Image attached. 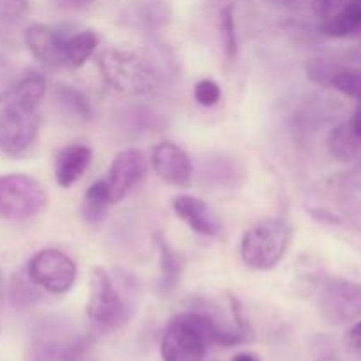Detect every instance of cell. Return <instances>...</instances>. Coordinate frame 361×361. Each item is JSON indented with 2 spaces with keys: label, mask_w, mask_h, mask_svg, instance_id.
Masks as SVG:
<instances>
[{
  "label": "cell",
  "mask_w": 361,
  "mask_h": 361,
  "mask_svg": "<svg viewBox=\"0 0 361 361\" xmlns=\"http://www.w3.org/2000/svg\"><path fill=\"white\" fill-rule=\"evenodd\" d=\"M48 90L46 78L27 74L0 94V152L11 157L25 154L39 134V104Z\"/></svg>",
  "instance_id": "cell-1"
},
{
  "label": "cell",
  "mask_w": 361,
  "mask_h": 361,
  "mask_svg": "<svg viewBox=\"0 0 361 361\" xmlns=\"http://www.w3.org/2000/svg\"><path fill=\"white\" fill-rule=\"evenodd\" d=\"M106 85L122 95H147L161 85V71L145 53L130 48H106L97 56Z\"/></svg>",
  "instance_id": "cell-2"
},
{
  "label": "cell",
  "mask_w": 361,
  "mask_h": 361,
  "mask_svg": "<svg viewBox=\"0 0 361 361\" xmlns=\"http://www.w3.org/2000/svg\"><path fill=\"white\" fill-rule=\"evenodd\" d=\"M291 228L282 219H263L242 236L240 254L243 263L257 271H268L284 259L291 243Z\"/></svg>",
  "instance_id": "cell-3"
},
{
  "label": "cell",
  "mask_w": 361,
  "mask_h": 361,
  "mask_svg": "<svg viewBox=\"0 0 361 361\" xmlns=\"http://www.w3.org/2000/svg\"><path fill=\"white\" fill-rule=\"evenodd\" d=\"M48 204L44 187L25 173L0 175V217L7 221H28L42 214Z\"/></svg>",
  "instance_id": "cell-4"
},
{
  "label": "cell",
  "mask_w": 361,
  "mask_h": 361,
  "mask_svg": "<svg viewBox=\"0 0 361 361\" xmlns=\"http://www.w3.org/2000/svg\"><path fill=\"white\" fill-rule=\"evenodd\" d=\"M133 309L122 298L111 275L102 267H95L90 275L87 316L102 330H118L129 321Z\"/></svg>",
  "instance_id": "cell-5"
},
{
  "label": "cell",
  "mask_w": 361,
  "mask_h": 361,
  "mask_svg": "<svg viewBox=\"0 0 361 361\" xmlns=\"http://www.w3.org/2000/svg\"><path fill=\"white\" fill-rule=\"evenodd\" d=\"M321 316L330 324H345L361 317V284L344 277L321 282L317 293Z\"/></svg>",
  "instance_id": "cell-6"
},
{
  "label": "cell",
  "mask_w": 361,
  "mask_h": 361,
  "mask_svg": "<svg viewBox=\"0 0 361 361\" xmlns=\"http://www.w3.org/2000/svg\"><path fill=\"white\" fill-rule=\"evenodd\" d=\"M76 264L59 249H42L30 257L27 264V277L39 289L63 295L71 291L76 282Z\"/></svg>",
  "instance_id": "cell-7"
},
{
  "label": "cell",
  "mask_w": 361,
  "mask_h": 361,
  "mask_svg": "<svg viewBox=\"0 0 361 361\" xmlns=\"http://www.w3.org/2000/svg\"><path fill=\"white\" fill-rule=\"evenodd\" d=\"M208 342L187 312L176 316L166 328L161 341L164 361H203Z\"/></svg>",
  "instance_id": "cell-8"
},
{
  "label": "cell",
  "mask_w": 361,
  "mask_h": 361,
  "mask_svg": "<svg viewBox=\"0 0 361 361\" xmlns=\"http://www.w3.org/2000/svg\"><path fill=\"white\" fill-rule=\"evenodd\" d=\"M319 30L330 37L361 34V0H314Z\"/></svg>",
  "instance_id": "cell-9"
},
{
  "label": "cell",
  "mask_w": 361,
  "mask_h": 361,
  "mask_svg": "<svg viewBox=\"0 0 361 361\" xmlns=\"http://www.w3.org/2000/svg\"><path fill=\"white\" fill-rule=\"evenodd\" d=\"M147 159L137 148H126L118 152L109 166L108 183L111 203L122 201L147 175Z\"/></svg>",
  "instance_id": "cell-10"
},
{
  "label": "cell",
  "mask_w": 361,
  "mask_h": 361,
  "mask_svg": "<svg viewBox=\"0 0 361 361\" xmlns=\"http://www.w3.org/2000/svg\"><path fill=\"white\" fill-rule=\"evenodd\" d=\"M152 168L162 182L175 187H189L192 182L194 166L190 157L178 145L162 141L152 150Z\"/></svg>",
  "instance_id": "cell-11"
},
{
  "label": "cell",
  "mask_w": 361,
  "mask_h": 361,
  "mask_svg": "<svg viewBox=\"0 0 361 361\" xmlns=\"http://www.w3.org/2000/svg\"><path fill=\"white\" fill-rule=\"evenodd\" d=\"M83 351V337H73L59 326H44L34 342V361H73Z\"/></svg>",
  "instance_id": "cell-12"
},
{
  "label": "cell",
  "mask_w": 361,
  "mask_h": 361,
  "mask_svg": "<svg viewBox=\"0 0 361 361\" xmlns=\"http://www.w3.org/2000/svg\"><path fill=\"white\" fill-rule=\"evenodd\" d=\"M173 210L194 233L201 236H217L221 233V222L207 201L197 196L182 194L173 200Z\"/></svg>",
  "instance_id": "cell-13"
},
{
  "label": "cell",
  "mask_w": 361,
  "mask_h": 361,
  "mask_svg": "<svg viewBox=\"0 0 361 361\" xmlns=\"http://www.w3.org/2000/svg\"><path fill=\"white\" fill-rule=\"evenodd\" d=\"M66 37L46 25H30L25 30V44L28 51L46 66H66Z\"/></svg>",
  "instance_id": "cell-14"
},
{
  "label": "cell",
  "mask_w": 361,
  "mask_h": 361,
  "mask_svg": "<svg viewBox=\"0 0 361 361\" xmlns=\"http://www.w3.org/2000/svg\"><path fill=\"white\" fill-rule=\"evenodd\" d=\"M92 148L87 145H69L63 147L55 157V180L60 187H73L90 166Z\"/></svg>",
  "instance_id": "cell-15"
},
{
  "label": "cell",
  "mask_w": 361,
  "mask_h": 361,
  "mask_svg": "<svg viewBox=\"0 0 361 361\" xmlns=\"http://www.w3.org/2000/svg\"><path fill=\"white\" fill-rule=\"evenodd\" d=\"M53 102L66 120H73L76 123H88L94 118L92 106L83 92L69 87V85H55Z\"/></svg>",
  "instance_id": "cell-16"
},
{
  "label": "cell",
  "mask_w": 361,
  "mask_h": 361,
  "mask_svg": "<svg viewBox=\"0 0 361 361\" xmlns=\"http://www.w3.org/2000/svg\"><path fill=\"white\" fill-rule=\"evenodd\" d=\"M109 204L113 203L109 197L108 183L106 180H99V182L92 183L85 192L83 201H81V215L90 224H99L108 215Z\"/></svg>",
  "instance_id": "cell-17"
},
{
  "label": "cell",
  "mask_w": 361,
  "mask_h": 361,
  "mask_svg": "<svg viewBox=\"0 0 361 361\" xmlns=\"http://www.w3.org/2000/svg\"><path fill=\"white\" fill-rule=\"evenodd\" d=\"M99 35L94 30H83L78 34L66 37L63 48H66V66L83 67L90 60L94 51L97 49Z\"/></svg>",
  "instance_id": "cell-18"
},
{
  "label": "cell",
  "mask_w": 361,
  "mask_h": 361,
  "mask_svg": "<svg viewBox=\"0 0 361 361\" xmlns=\"http://www.w3.org/2000/svg\"><path fill=\"white\" fill-rule=\"evenodd\" d=\"M159 245V261H161V288L162 293H171L178 286L180 277H182V264H180L178 256L175 250L168 245L162 238H157Z\"/></svg>",
  "instance_id": "cell-19"
},
{
  "label": "cell",
  "mask_w": 361,
  "mask_h": 361,
  "mask_svg": "<svg viewBox=\"0 0 361 361\" xmlns=\"http://www.w3.org/2000/svg\"><path fill=\"white\" fill-rule=\"evenodd\" d=\"M328 147H330L331 155L342 162L353 161V159H356L361 154V143L356 140L355 134L351 133L348 122L331 130Z\"/></svg>",
  "instance_id": "cell-20"
},
{
  "label": "cell",
  "mask_w": 361,
  "mask_h": 361,
  "mask_svg": "<svg viewBox=\"0 0 361 361\" xmlns=\"http://www.w3.org/2000/svg\"><path fill=\"white\" fill-rule=\"evenodd\" d=\"M330 87L338 90L348 97L358 99L361 101V71L360 69H345V67H337L334 76L330 78Z\"/></svg>",
  "instance_id": "cell-21"
},
{
  "label": "cell",
  "mask_w": 361,
  "mask_h": 361,
  "mask_svg": "<svg viewBox=\"0 0 361 361\" xmlns=\"http://www.w3.org/2000/svg\"><path fill=\"white\" fill-rule=\"evenodd\" d=\"M221 35L224 42L226 55L235 59L238 55V39H236V23L233 7L228 6L221 11Z\"/></svg>",
  "instance_id": "cell-22"
},
{
  "label": "cell",
  "mask_w": 361,
  "mask_h": 361,
  "mask_svg": "<svg viewBox=\"0 0 361 361\" xmlns=\"http://www.w3.org/2000/svg\"><path fill=\"white\" fill-rule=\"evenodd\" d=\"M37 286L28 277H14L11 286V302L16 307H27L39 300Z\"/></svg>",
  "instance_id": "cell-23"
},
{
  "label": "cell",
  "mask_w": 361,
  "mask_h": 361,
  "mask_svg": "<svg viewBox=\"0 0 361 361\" xmlns=\"http://www.w3.org/2000/svg\"><path fill=\"white\" fill-rule=\"evenodd\" d=\"M222 90L217 85V81L210 80V78H204V80H200L194 87V99L200 102L204 108H212V106L217 104L221 101Z\"/></svg>",
  "instance_id": "cell-24"
},
{
  "label": "cell",
  "mask_w": 361,
  "mask_h": 361,
  "mask_svg": "<svg viewBox=\"0 0 361 361\" xmlns=\"http://www.w3.org/2000/svg\"><path fill=\"white\" fill-rule=\"evenodd\" d=\"M28 11V0H0V20H20Z\"/></svg>",
  "instance_id": "cell-25"
},
{
  "label": "cell",
  "mask_w": 361,
  "mask_h": 361,
  "mask_svg": "<svg viewBox=\"0 0 361 361\" xmlns=\"http://www.w3.org/2000/svg\"><path fill=\"white\" fill-rule=\"evenodd\" d=\"M348 345L353 355L361 361V321L353 324L348 330Z\"/></svg>",
  "instance_id": "cell-26"
},
{
  "label": "cell",
  "mask_w": 361,
  "mask_h": 361,
  "mask_svg": "<svg viewBox=\"0 0 361 361\" xmlns=\"http://www.w3.org/2000/svg\"><path fill=\"white\" fill-rule=\"evenodd\" d=\"M348 126H349V129H351V133L355 134L356 140L361 143V101H360L358 108H356L355 115H353V118L348 122Z\"/></svg>",
  "instance_id": "cell-27"
},
{
  "label": "cell",
  "mask_w": 361,
  "mask_h": 361,
  "mask_svg": "<svg viewBox=\"0 0 361 361\" xmlns=\"http://www.w3.org/2000/svg\"><path fill=\"white\" fill-rule=\"evenodd\" d=\"M97 2V0H60V6L66 7V9H85L90 4Z\"/></svg>",
  "instance_id": "cell-28"
},
{
  "label": "cell",
  "mask_w": 361,
  "mask_h": 361,
  "mask_svg": "<svg viewBox=\"0 0 361 361\" xmlns=\"http://www.w3.org/2000/svg\"><path fill=\"white\" fill-rule=\"evenodd\" d=\"M231 361H261L256 355L252 353H238L236 356H233Z\"/></svg>",
  "instance_id": "cell-29"
},
{
  "label": "cell",
  "mask_w": 361,
  "mask_h": 361,
  "mask_svg": "<svg viewBox=\"0 0 361 361\" xmlns=\"http://www.w3.org/2000/svg\"><path fill=\"white\" fill-rule=\"evenodd\" d=\"M317 361H342V360L338 358L335 353H324V355H321L319 358H317Z\"/></svg>",
  "instance_id": "cell-30"
},
{
  "label": "cell",
  "mask_w": 361,
  "mask_h": 361,
  "mask_svg": "<svg viewBox=\"0 0 361 361\" xmlns=\"http://www.w3.org/2000/svg\"><path fill=\"white\" fill-rule=\"evenodd\" d=\"M2 298H4V289H2V282H0V310H2Z\"/></svg>",
  "instance_id": "cell-31"
}]
</instances>
